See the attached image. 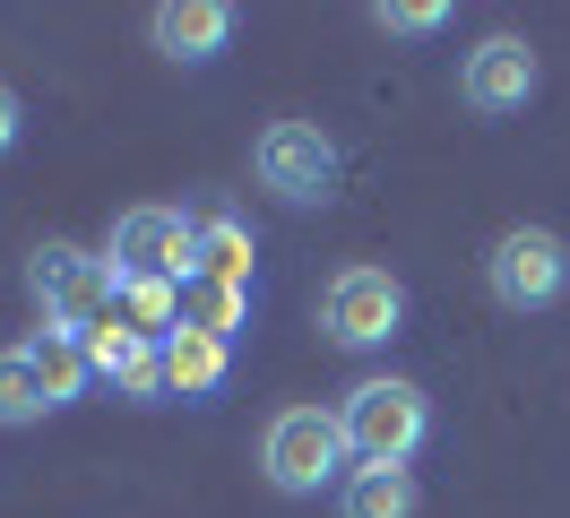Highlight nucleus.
Masks as SVG:
<instances>
[{
    "mask_svg": "<svg viewBox=\"0 0 570 518\" xmlns=\"http://www.w3.org/2000/svg\"><path fill=\"white\" fill-rule=\"evenodd\" d=\"M337 432H346V449H355V467H406V458L432 441V398L415 389V380L372 372V380L346 389Z\"/></svg>",
    "mask_w": 570,
    "mask_h": 518,
    "instance_id": "1",
    "label": "nucleus"
},
{
    "mask_svg": "<svg viewBox=\"0 0 570 518\" xmlns=\"http://www.w3.org/2000/svg\"><path fill=\"white\" fill-rule=\"evenodd\" d=\"M105 268L112 285H190V268H199V216L190 207H121L112 216V242H105Z\"/></svg>",
    "mask_w": 570,
    "mask_h": 518,
    "instance_id": "2",
    "label": "nucleus"
},
{
    "mask_svg": "<svg viewBox=\"0 0 570 518\" xmlns=\"http://www.w3.org/2000/svg\"><path fill=\"white\" fill-rule=\"evenodd\" d=\"M346 432H337V414L321 407H277L268 414V432H259V476L277 483L285 501H312V492H328V483L346 476Z\"/></svg>",
    "mask_w": 570,
    "mask_h": 518,
    "instance_id": "3",
    "label": "nucleus"
},
{
    "mask_svg": "<svg viewBox=\"0 0 570 518\" xmlns=\"http://www.w3.org/2000/svg\"><path fill=\"white\" fill-rule=\"evenodd\" d=\"M27 294H36L43 329H96L112 311V268H105V251L36 242V251H27Z\"/></svg>",
    "mask_w": 570,
    "mask_h": 518,
    "instance_id": "4",
    "label": "nucleus"
},
{
    "mask_svg": "<svg viewBox=\"0 0 570 518\" xmlns=\"http://www.w3.org/2000/svg\"><path fill=\"white\" fill-rule=\"evenodd\" d=\"M484 285L501 311H553L570 294V242L553 225H510L484 251Z\"/></svg>",
    "mask_w": 570,
    "mask_h": 518,
    "instance_id": "5",
    "label": "nucleus"
},
{
    "mask_svg": "<svg viewBox=\"0 0 570 518\" xmlns=\"http://www.w3.org/2000/svg\"><path fill=\"white\" fill-rule=\"evenodd\" d=\"M406 329V285L390 268H337L321 285V338L346 345V354H372Z\"/></svg>",
    "mask_w": 570,
    "mask_h": 518,
    "instance_id": "6",
    "label": "nucleus"
},
{
    "mask_svg": "<svg viewBox=\"0 0 570 518\" xmlns=\"http://www.w3.org/2000/svg\"><path fill=\"white\" fill-rule=\"evenodd\" d=\"M250 165H259V190H277L285 207L337 199V147H328L321 121H268L259 147H250Z\"/></svg>",
    "mask_w": 570,
    "mask_h": 518,
    "instance_id": "7",
    "label": "nucleus"
},
{
    "mask_svg": "<svg viewBox=\"0 0 570 518\" xmlns=\"http://www.w3.org/2000/svg\"><path fill=\"white\" fill-rule=\"evenodd\" d=\"M535 87H544V61H535L528 35H484L459 61V104L466 113H528Z\"/></svg>",
    "mask_w": 570,
    "mask_h": 518,
    "instance_id": "8",
    "label": "nucleus"
},
{
    "mask_svg": "<svg viewBox=\"0 0 570 518\" xmlns=\"http://www.w3.org/2000/svg\"><path fill=\"white\" fill-rule=\"evenodd\" d=\"M147 35H156V52L165 61H216L225 43H234V9L225 0H165L156 18H147Z\"/></svg>",
    "mask_w": 570,
    "mask_h": 518,
    "instance_id": "9",
    "label": "nucleus"
},
{
    "mask_svg": "<svg viewBox=\"0 0 570 518\" xmlns=\"http://www.w3.org/2000/svg\"><path fill=\"white\" fill-rule=\"evenodd\" d=\"M225 372H234V345L225 338H208V329H174L165 338V389L174 398H216Z\"/></svg>",
    "mask_w": 570,
    "mask_h": 518,
    "instance_id": "10",
    "label": "nucleus"
},
{
    "mask_svg": "<svg viewBox=\"0 0 570 518\" xmlns=\"http://www.w3.org/2000/svg\"><path fill=\"white\" fill-rule=\"evenodd\" d=\"M415 510H424L415 467H355L337 483V518H415Z\"/></svg>",
    "mask_w": 570,
    "mask_h": 518,
    "instance_id": "11",
    "label": "nucleus"
},
{
    "mask_svg": "<svg viewBox=\"0 0 570 518\" xmlns=\"http://www.w3.org/2000/svg\"><path fill=\"white\" fill-rule=\"evenodd\" d=\"M250 260H259V242L234 207H208L199 216V268L190 276H216V285H250Z\"/></svg>",
    "mask_w": 570,
    "mask_h": 518,
    "instance_id": "12",
    "label": "nucleus"
},
{
    "mask_svg": "<svg viewBox=\"0 0 570 518\" xmlns=\"http://www.w3.org/2000/svg\"><path fill=\"white\" fill-rule=\"evenodd\" d=\"M27 363H36V380H43V398H52V407H70L78 389H87V345H78V329H36V338H27Z\"/></svg>",
    "mask_w": 570,
    "mask_h": 518,
    "instance_id": "13",
    "label": "nucleus"
},
{
    "mask_svg": "<svg viewBox=\"0 0 570 518\" xmlns=\"http://www.w3.org/2000/svg\"><path fill=\"white\" fill-rule=\"evenodd\" d=\"M181 329H208V338H243L250 329V285H216V276H190L181 285Z\"/></svg>",
    "mask_w": 570,
    "mask_h": 518,
    "instance_id": "14",
    "label": "nucleus"
},
{
    "mask_svg": "<svg viewBox=\"0 0 570 518\" xmlns=\"http://www.w3.org/2000/svg\"><path fill=\"white\" fill-rule=\"evenodd\" d=\"M78 345H87V372L112 380V389H121V372H130L139 354H156V338H139V329H130L121 311H105L96 329H78Z\"/></svg>",
    "mask_w": 570,
    "mask_h": 518,
    "instance_id": "15",
    "label": "nucleus"
},
{
    "mask_svg": "<svg viewBox=\"0 0 570 518\" xmlns=\"http://www.w3.org/2000/svg\"><path fill=\"white\" fill-rule=\"evenodd\" d=\"M112 311H121L139 338L165 345V338L181 329V285H112Z\"/></svg>",
    "mask_w": 570,
    "mask_h": 518,
    "instance_id": "16",
    "label": "nucleus"
},
{
    "mask_svg": "<svg viewBox=\"0 0 570 518\" xmlns=\"http://www.w3.org/2000/svg\"><path fill=\"white\" fill-rule=\"evenodd\" d=\"M43 414H52V398H43L36 363H27V345H9L0 354V423L18 432V423H43Z\"/></svg>",
    "mask_w": 570,
    "mask_h": 518,
    "instance_id": "17",
    "label": "nucleus"
},
{
    "mask_svg": "<svg viewBox=\"0 0 570 518\" xmlns=\"http://www.w3.org/2000/svg\"><path fill=\"white\" fill-rule=\"evenodd\" d=\"M372 27L381 35H432V27H450V9H441V0H381Z\"/></svg>",
    "mask_w": 570,
    "mask_h": 518,
    "instance_id": "18",
    "label": "nucleus"
},
{
    "mask_svg": "<svg viewBox=\"0 0 570 518\" xmlns=\"http://www.w3.org/2000/svg\"><path fill=\"white\" fill-rule=\"evenodd\" d=\"M121 398H130V407H156V398H174V389H165V345H156V354H139V363L121 372Z\"/></svg>",
    "mask_w": 570,
    "mask_h": 518,
    "instance_id": "19",
    "label": "nucleus"
},
{
    "mask_svg": "<svg viewBox=\"0 0 570 518\" xmlns=\"http://www.w3.org/2000/svg\"><path fill=\"white\" fill-rule=\"evenodd\" d=\"M18 130H27V104H18V87H0V156L18 147Z\"/></svg>",
    "mask_w": 570,
    "mask_h": 518,
    "instance_id": "20",
    "label": "nucleus"
}]
</instances>
